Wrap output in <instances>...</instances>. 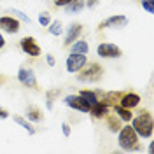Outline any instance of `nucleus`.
<instances>
[{
	"mask_svg": "<svg viewBox=\"0 0 154 154\" xmlns=\"http://www.w3.org/2000/svg\"><path fill=\"white\" fill-rule=\"evenodd\" d=\"M130 125L133 126V130L137 131V135L140 138H151L154 135V119L151 110H147V109L138 110L137 114L133 112V117H131Z\"/></svg>",
	"mask_w": 154,
	"mask_h": 154,
	"instance_id": "obj_1",
	"label": "nucleus"
},
{
	"mask_svg": "<svg viewBox=\"0 0 154 154\" xmlns=\"http://www.w3.org/2000/svg\"><path fill=\"white\" fill-rule=\"evenodd\" d=\"M117 144L126 152L142 151L140 137L137 135V131L133 130V126L130 125V123H123V126L119 128V131H117Z\"/></svg>",
	"mask_w": 154,
	"mask_h": 154,
	"instance_id": "obj_2",
	"label": "nucleus"
},
{
	"mask_svg": "<svg viewBox=\"0 0 154 154\" xmlns=\"http://www.w3.org/2000/svg\"><path fill=\"white\" fill-rule=\"evenodd\" d=\"M79 82H100V79L103 77V68L100 67L96 61H88L84 67L75 74Z\"/></svg>",
	"mask_w": 154,
	"mask_h": 154,
	"instance_id": "obj_3",
	"label": "nucleus"
},
{
	"mask_svg": "<svg viewBox=\"0 0 154 154\" xmlns=\"http://www.w3.org/2000/svg\"><path fill=\"white\" fill-rule=\"evenodd\" d=\"M19 48H21V51L30 58H38L40 54H42V49H40V46H38L37 38L32 37V35L21 38V40H19Z\"/></svg>",
	"mask_w": 154,
	"mask_h": 154,
	"instance_id": "obj_4",
	"label": "nucleus"
},
{
	"mask_svg": "<svg viewBox=\"0 0 154 154\" xmlns=\"http://www.w3.org/2000/svg\"><path fill=\"white\" fill-rule=\"evenodd\" d=\"M88 63V54H79V53H68L65 60V67L68 74H77L81 68Z\"/></svg>",
	"mask_w": 154,
	"mask_h": 154,
	"instance_id": "obj_5",
	"label": "nucleus"
},
{
	"mask_svg": "<svg viewBox=\"0 0 154 154\" xmlns=\"http://www.w3.org/2000/svg\"><path fill=\"white\" fill-rule=\"evenodd\" d=\"M96 54L100 58L112 60V58L123 56V49L119 48V46H116V44H112V42H100L98 48H96Z\"/></svg>",
	"mask_w": 154,
	"mask_h": 154,
	"instance_id": "obj_6",
	"label": "nucleus"
},
{
	"mask_svg": "<svg viewBox=\"0 0 154 154\" xmlns=\"http://www.w3.org/2000/svg\"><path fill=\"white\" fill-rule=\"evenodd\" d=\"M18 81H19V82H21L25 88L38 91L37 77H35V72H33L32 68H26V67H21V68H19V70H18Z\"/></svg>",
	"mask_w": 154,
	"mask_h": 154,
	"instance_id": "obj_7",
	"label": "nucleus"
},
{
	"mask_svg": "<svg viewBox=\"0 0 154 154\" xmlns=\"http://www.w3.org/2000/svg\"><path fill=\"white\" fill-rule=\"evenodd\" d=\"M63 102H65L67 107L74 109V110H77V112H82V114H88V112H89V107H91L79 93H77V95H67L65 98H63Z\"/></svg>",
	"mask_w": 154,
	"mask_h": 154,
	"instance_id": "obj_8",
	"label": "nucleus"
},
{
	"mask_svg": "<svg viewBox=\"0 0 154 154\" xmlns=\"http://www.w3.org/2000/svg\"><path fill=\"white\" fill-rule=\"evenodd\" d=\"M140 102H142V96L138 95V93H135V91H121L119 100H117V103L121 107L131 109V110L140 105Z\"/></svg>",
	"mask_w": 154,
	"mask_h": 154,
	"instance_id": "obj_9",
	"label": "nucleus"
},
{
	"mask_svg": "<svg viewBox=\"0 0 154 154\" xmlns=\"http://www.w3.org/2000/svg\"><path fill=\"white\" fill-rule=\"evenodd\" d=\"M82 28H84V26H82L81 23H77V21L70 23V25H68V28L63 30V33H65V38H63V48H68L74 40H77V38L81 37Z\"/></svg>",
	"mask_w": 154,
	"mask_h": 154,
	"instance_id": "obj_10",
	"label": "nucleus"
},
{
	"mask_svg": "<svg viewBox=\"0 0 154 154\" xmlns=\"http://www.w3.org/2000/svg\"><path fill=\"white\" fill-rule=\"evenodd\" d=\"M128 25V18L123 16V14H116V16H109L107 19H103L100 25H98V30H105V28H123Z\"/></svg>",
	"mask_w": 154,
	"mask_h": 154,
	"instance_id": "obj_11",
	"label": "nucleus"
},
{
	"mask_svg": "<svg viewBox=\"0 0 154 154\" xmlns=\"http://www.w3.org/2000/svg\"><path fill=\"white\" fill-rule=\"evenodd\" d=\"M21 21L14 16H0V30H4L5 33H18Z\"/></svg>",
	"mask_w": 154,
	"mask_h": 154,
	"instance_id": "obj_12",
	"label": "nucleus"
},
{
	"mask_svg": "<svg viewBox=\"0 0 154 154\" xmlns=\"http://www.w3.org/2000/svg\"><path fill=\"white\" fill-rule=\"evenodd\" d=\"M109 112H110V107L105 105V103H102V102H98V103L89 107V112H88V114H91L93 119H100V121H102Z\"/></svg>",
	"mask_w": 154,
	"mask_h": 154,
	"instance_id": "obj_13",
	"label": "nucleus"
},
{
	"mask_svg": "<svg viewBox=\"0 0 154 154\" xmlns=\"http://www.w3.org/2000/svg\"><path fill=\"white\" fill-rule=\"evenodd\" d=\"M110 110L114 112L123 123H130L131 121V117H133V110L131 109H126V107H121L119 103H114V105L110 107Z\"/></svg>",
	"mask_w": 154,
	"mask_h": 154,
	"instance_id": "obj_14",
	"label": "nucleus"
},
{
	"mask_svg": "<svg viewBox=\"0 0 154 154\" xmlns=\"http://www.w3.org/2000/svg\"><path fill=\"white\" fill-rule=\"evenodd\" d=\"M103 121H105L107 130H109V131H112V133H117V131H119V128L123 126V121H121V119H119L114 112H112V114L109 112V114L103 117Z\"/></svg>",
	"mask_w": 154,
	"mask_h": 154,
	"instance_id": "obj_15",
	"label": "nucleus"
},
{
	"mask_svg": "<svg viewBox=\"0 0 154 154\" xmlns=\"http://www.w3.org/2000/svg\"><path fill=\"white\" fill-rule=\"evenodd\" d=\"M68 48H70V53H79V54H88L89 53V44H88V40H82V38L74 40Z\"/></svg>",
	"mask_w": 154,
	"mask_h": 154,
	"instance_id": "obj_16",
	"label": "nucleus"
},
{
	"mask_svg": "<svg viewBox=\"0 0 154 154\" xmlns=\"http://www.w3.org/2000/svg\"><path fill=\"white\" fill-rule=\"evenodd\" d=\"M26 119H28L30 123H42L44 121V114H42V110L35 105H30L26 109Z\"/></svg>",
	"mask_w": 154,
	"mask_h": 154,
	"instance_id": "obj_17",
	"label": "nucleus"
},
{
	"mask_svg": "<svg viewBox=\"0 0 154 154\" xmlns=\"http://www.w3.org/2000/svg\"><path fill=\"white\" fill-rule=\"evenodd\" d=\"M86 7V4H84V0H70L67 5L63 7L67 14H77V12H81V11Z\"/></svg>",
	"mask_w": 154,
	"mask_h": 154,
	"instance_id": "obj_18",
	"label": "nucleus"
},
{
	"mask_svg": "<svg viewBox=\"0 0 154 154\" xmlns=\"http://www.w3.org/2000/svg\"><path fill=\"white\" fill-rule=\"evenodd\" d=\"M14 123L21 126V128H23L26 133H30V135H35V133H37V130L33 128V125L30 123L26 117H23V116H14Z\"/></svg>",
	"mask_w": 154,
	"mask_h": 154,
	"instance_id": "obj_19",
	"label": "nucleus"
},
{
	"mask_svg": "<svg viewBox=\"0 0 154 154\" xmlns=\"http://www.w3.org/2000/svg\"><path fill=\"white\" fill-rule=\"evenodd\" d=\"M79 95L82 96L89 105L98 103V95H96V91H93V89H81V91H79Z\"/></svg>",
	"mask_w": 154,
	"mask_h": 154,
	"instance_id": "obj_20",
	"label": "nucleus"
},
{
	"mask_svg": "<svg viewBox=\"0 0 154 154\" xmlns=\"http://www.w3.org/2000/svg\"><path fill=\"white\" fill-rule=\"evenodd\" d=\"M48 30L53 37H60V35H63V23L61 21H51L48 25Z\"/></svg>",
	"mask_w": 154,
	"mask_h": 154,
	"instance_id": "obj_21",
	"label": "nucleus"
},
{
	"mask_svg": "<svg viewBox=\"0 0 154 154\" xmlns=\"http://www.w3.org/2000/svg\"><path fill=\"white\" fill-rule=\"evenodd\" d=\"M58 95H60V89H49L46 93V109L48 110H53V102Z\"/></svg>",
	"mask_w": 154,
	"mask_h": 154,
	"instance_id": "obj_22",
	"label": "nucleus"
},
{
	"mask_svg": "<svg viewBox=\"0 0 154 154\" xmlns=\"http://www.w3.org/2000/svg\"><path fill=\"white\" fill-rule=\"evenodd\" d=\"M11 12H12V14H14V16H16V18H18L19 21H23V23H26V25H32V19H30L28 16H26V14L23 12V11H19V9H12Z\"/></svg>",
	"mask_w": 154,
	"mask_h": 154,
	"instance_id": "obj_23",
	"label": "nucleus"
},
{
	"mask_svg": "<svg viewBox=\"0 0 154 154\" xmlns=\"http://www.w3.org/2000/svg\"><path fill=\"white\" fill-rule=\"evenodd\" d=\"M49 23H51V14H49L48 11L40 12V14H38V25H40V26H48Z\"/></svg>",
	"mask_w": 154,
	"mask_h": 154,
	"instance_id": "obj_24",
	"label": "nucleus"
},
{
	"mask_svg": "<svg viewBox=\"0 0 154 154\" xmlns=\"http://www.w3.org/2000/svg\"><path fill=\"white\" fill-rule=\"evenodd\" d=\"M140 4H142V9L147 11L149 14H152V12H154V4H152V0H140Z\"/></svg>",
	"mask_w": 154,
	"mask_h": 154,
	"instance_id": "obj_25",
	"label": "nucleus"
},
{
	"mask_svg": "<svg viewBox=\"0 0 154 154\" xmlns=\"http://www.w3.org/2000/svg\"><path fill=\"white\" fill-rule=\"evenodd\" d=\"M61 131H63V137H70L72 135V126L68 123H61Z\"/></svg>",
	"mask_w": 154,
	"mask_h": 154,
	"instance_id": "obj_26",
	"label": "nucleus"
},
{
	"mask_svg": "<svg viewBox=\"0 0 154 154\" xmlns=\"http://www.w3.org/2000/svg\"><path fill=\"white\" fill-rule=\"evenodd\" d=\"M46 63H48L49 67H54V65H56V60H54V54H51V53H48V54H46Z\"/></svg>",
	"mask_w": 154,
	"mask_h": 154,
	"instance_id": "obj_27",
	"label": "nucleus"
},
{
	"mask_svg": "<svg viewBox=\"0 0 154 154\" xmlns=\"http://www.w3.org/2000/svg\"><path fill=\"white\" fill-rule=\"evenodd\" d=\"M98 2H100V0H84V4H86V7H88V9H95Z\"/></svg>",
	"mask_w": 154,
	"mask_h": 154,
	"instance_id": "obj_28",
	"label": "nucleus"
},
{
	"mask_svg": "<svg viewBox=\"0 0 154 154\" xmlns=\"http://www.w3.org/2000/svg\"><path fill=\"white\" fill-rule=\"evenodd\" d=\"M68 2H70V0H54V2H53V4H54V7H65V5H67Z\"/></svg>",
	"mask_w": 154,
	"mask_h": 154,
	"instance_id": "obj_29",
	"label": "nucleus"
},
{
	"mask_svg": "<svg viewBox=\"0 0 154 154\" xmlns=\"http://www.w3.org/2000/svg\"><path fill=\"white\" fill-rule=\"evenodd\" d=\"M9 110H7V109H2V107H0V119H7V117H9Z\"/></svg>",
	"mask_w": 154,
	"mask_h": 154,
	"instance_id": "obj_30",
	"label": "nucleus"
},
{
	"mask_svg": "<svg viewBox=\"0 0 154 154\" xmlns=\"http://www.w3.org/2000/svg\"><path fill=\"white\" fill-rule=\"evenodd\" d=\"M5 48V38H4V35H2V32H0V49Z\"/></svg>",
	"mask_w": 154,
	"mask_h": 154,
	"instance_id": "obj_31",
	"label": "nucleus"
},
{
	"mask_svg": "<svg viewBox=\"0 0 154 154\" xmlns=\"http://www.w3.org/2000/svg\"><path fill=\"white\" fill-rule=\"evenodd\" d=\"M147 151H149V152H152V151H154V142H151V145H149V149H147Z\"/></svg>",
	"mask_w": 154,
	"mask_h": 154,
	"instance_id": "obj_32",
	"label": "nucleus"
}]
</instances>
